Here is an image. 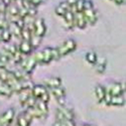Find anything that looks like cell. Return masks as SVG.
Wrapping results in <instances>:
<instances>
[{
    "mask_svg": "<svg viewBox=\"0 0 126 126\" xmlns=\"http://www.w3.org/2000/svg\"><path fill=\"white\" fill-rule=\"evenodd\" d=\"M125 104V99H124V94L122 95H116V96H111L110 99V104L109 106H118L121 107Z\"/></svg>",
    "mask_w": 126,
    "mask_h": 126,
    "instance_id": "17",
    "label": "cell"
},
{
    "mask_svg": "<svg viewBox=\"0 0 126 126\" xmlns=\"http://www.w3.org/2000/svg\"><path fill=\"white\" fill-rule=\"evenodd\" d=\"M106 94H107L106 87L100 85V84L95 87V96H96V98H97V100H98L99 103H102L103 102L105 96H106Z\"/></svg>",
    "mask_w": 126,
    "mask_h": 126,
    "instance_id": "16",
    "label": "cell"
},
{
    "mask_svg": "<svg viewBox=\"0 0 126 126\" xmlns=\"http://www.w3.org/2000/svg\"><path fill=\"white\" fill-rule=\"evenodd\" d=\"M15 110L13 108H9L0 115V126H9L14 120Z\"/></svg>",
    "mask_w": 126,
    "mask_h": 126,
    "instance_id": "6",
    "label": "cell"
},
{
    "mask_svg": "<svg viewBox=\"0 0 126 126\" xmlns=\"http://www.w3.org/2000/svg\"><path fill=\"white\" fill-rule=\"evenodd\" d=\"M45 86L47 89H51V88H55V87H59L62 86V79L60 77H50L45 80Z\"/></svg>",
    "mask_w": 126,
    "mask_h": 126,
    "instance_id": "12",
    "label": "cell"
},
{
    "mask_svg": "<svg viewBox=\"0 0 126 126\" xmlns=\"http://www.w3.org/2000/svg\"><path fill=\"white\" fill-rule=\"evenodd\" d=\"M32 31L33 34L39 37H44L47 32V25L43 18H36L32 22Z\"/></svg>",
    "mask_w": 126,
    "mask_h": 126,
    "instance_id": "4",
    "label": "cell"
},
{
    "mask_svg": "<svg viewBox=\"0 0 126 126\" xmlns=\"http://www.w3.org/2000/svg\"><path fill=\"white\" fill-rule=\"evenodd\" d=\"M31 96V90H22L19 93V101L21 106H23L24 103L26 102V100Z\"/></svg>",
    "mask_w": 126,
    "mask_h": 126,
    "instance_id": "24",
    "label": "cell"
},
{
    "mask_svg": "<svg viewBox=\"0 0 126 126\" xmlns=\"http://www.w3.org/2000/svg\"><path fill=\"white\" fill-rule=\"evenodd\" d=\"M74 23H75V27H79L80 29H84L86 28L87 21L85 19L83 12H76L75 13V19H74Z\"/></svg>",
    "mask_w": 126,
    "mask_h": 126,
    "instance_id": "10",
    "label": "cell"
},
{
    "mask_svg": "<svg viewBox=\"0 0 126 126\" xmlns=\"http://www.w3.org/2000/svg\"><path fill=\"white\" fill-rule=\"evenodd\" d=\"M86 60L87 62L89 63L90 65H95L97 63V60H98V57H97V54L94 51H89L86 54Z\"/></svg>",
    "mask_w": 126,
    "mask_h": 126,
    "instance_id": "25",
    "label": "cell"
},
{
    "mask_svg": "<svg viewBox=\"0 0 126 126\" xmlns=\"http://www.w3.org/2000/svg\"><path fill=\"white\" fill-rule=\"evenodd\" d=\"M65 20V24L67 26V28L69 29H73L75 27V23H74V19H75V13H73L72 11H67L65 13V15L63 16Z\"/></svg>",
    "mask_w": 126,
    "mask_h": 126,
    "instance_id": "14",
    "label": "cell"
},
{
    "mask_svg": "<svg viewBox=\"0 0 126 126\" xmlns=\"http://www.w3.org/2000/svg\"><path fill=\"white\" fill-rule=\"evenodd\" d=\"M95 69H96V72L98 74H103L106 70V66H107V61L105 58H98L97 60V63L95 65Z\"/></svg>",
    "mask_w": 126,
    "mask_h": 126,
    "instance_id": "19",
    "label": "cell"
},
{
    "mask_svg": "<svg viewBox=\"0 0 126 126\" xmlns=\"http://www.w3.org/2000/svg\"><path fill=\"white\" fill-rule=\"evenodd\" d=\"M47 91L48 90L45 85H33V87L31 88V95L36 99H39L41 95L45 94Z\"/></svg>",
    "mask_w": 126,
    "mask_h": 126,
    "instance_id": "13",
    "label": "cell"
},
{
    "mask_svg": "<svg viewBox=\"0 0 126 126\" xmlns=\"http://www.w3.org/2000/svg\"><path fill=\"white\" fill-rule=\"evenodd\" d=\"M75 8L77 12H82L84 9V0H77L75 4Z\"/></svg>",
    "mask_w": 126,
    "mask_h": 126,
    "instance_id": "28",
    "label": "cell"
},
{
    "mask_svg": "<svg viewBox=\"0 0 126 126\" xmlns=\"http://www.w3.org/2000/svg\"><path fill=\"white\" fill-rule=\"evenodd\" d=\"M60 110H61V112L63 113V115H64L65 119L74 120V118H75V113H74V111H73L72 108H70V107L67 106V104L64 105V106H61V107H60Z\"/></svg>",
    "mask_w": 126,
    "mask_h": 126,
    "instance_id": "18",
    "label": "cell"
},
{
    "mask_svg": "<svg viewBox=\"0 0 126 126\" xmlns=\"http://www.w3.org/2000/svg\"><path fill=\"white\" fill-rule=\"evenodd\" d=\"M41 39H43V37H39L37 35L32 34V36H31V39H30V44H31V46H32L33 48L36 47H38L40 45Z\"/></svg>",
    "mask_w": 126,
    "mask_h": 126,
    "instance_id": "27",
    "label": "cell"
},
{
    "mask_svg": "<svg viewBox=\"0 0 126 126\" xmlns=\"http://www.w3.org/2000/svg\"><path fill=\"white\" fill-rule=\"evenodd\" d=\"M82 126H95V125H94V124H84Z\"/></svg>",
    "mask_w": 126,
    "mask_h": 126,
    "instance_id": "37",
    "label": "cell"
},
{
    "mask_svg": "<svg viewBox=\"0 0 126 126\" xmlns=\"http://www.w3.org/2000/svg\"><path fill=\"white\" fill-rule=\"evenodd\" d=\"M76 48H77V43H76V40L73 38H69V39L65 40L59 47H57L58 52L61 58L68 56L69 54L74 51Z\"/></svg>",
    "mask_w": 126,
    "mask_h": 126,
    "instance_id": "2",
    "label": "cell"
},
{
    "mask_svg": "<svg viewBox=\"0 0 126 126\" xmlns=\"http://www.w3.org/2000/svg\"><path fill=\"white\" fill-rule=\"evenodd\" d=\"M39 112H41L44 115H47V112H48V107H47V103L41 101L39 99L36 100V103H35V106H34Z\"/></svg>",
    "mask_w": 126,
    "mask_h": 126,
    "instance_id": "22",
    "label": "cell"
},
{
    "mask_svg": "<svg viewBox=\"0 0 126 126\" xmlns=\"http://www.w3.org/2000/svg\"><path fill=\"white\" fill-rule=\"evenodd\" d=\"M66 2H67L70 6H73V5H75V4H76L77 0H66Z\"/></svg>",
    "mask_w": 126,
    "mask_h": 126,
    "instance_id": "35",
    "label": "cell"
},
{
    "mask_svg": "<svg viewBox=\"0 0 126 126\" xmlns=\"http://www.w3.org/2000/svg\"><path fill=\"white\" fill-rule=\"evenodd\" d=\"M90 8H94L93 2L90 1V0H84V9H90Z\"/></svg>",
    "mask_w": 126,
    "mask_h": 126,
    "instance_id": "32",
    "label": "cell"
},
{
    "mask_svg": "<svg viewBox=\"0 0 126 126\" xmlns=\"http://www.w3.org/2000/svg\"><path fill=\"white\" fill-rule=\"evenodd\" d=\"M32 49H33V47L31 46L30 41L22 40L18 46V50L21 52L23 56H29L31 52H32Z\"/></svg>",
    "mask_w": 126,
    "mask_h": 126,
    "instance_id": "11",
    "label": "cell"
},
{
    "mask_svg": "<svg viewBox=\"0 0 126 126\" xmlns=\"http://www.w3.org/2000/svg\"><path fill=\"white\" fill-rule=\"evenodd\" d=\"M106 92L110 94L111 96H116V95H122L125 93V86L124 84L119 82H114L108 85L106 87Z\"/></svg>",
    "mask_w": 126,
    "mask_h": 126,
    "instance_id": "5",
    "label": "cell"
},
{
    "mask_svg": "<svg viewBox=\"0 0 126 126\" xmlns=\"http://www.w3.org/2000/svg\"><path fill=\"white\" fill-rule=\"evenodd\" d=\"M11 38H12V34L8 28L1 29V41H3L5 44H8L9 41L11 40Z\"/></svg>",
    "mask_w": 126,
    "mask_h": 126,
    "instance_id": "23",
    "label": "cell"
},
{
    "mask_svg": "<svg viewBox=\"0 0 126 126\" xmlns=\"http://www.w3.org/2000/svg\"><path fill=\"white\" fill-rule=\"evenodd\" d=\"M83 14L85 16V19L87 21V24L90 25H95L97 20H98V15H97V11L94 8H90V9H84L83 10Z\"/></svg>",
    "mask_w": 126,
    "mask_h": 126,
    "instance_id": "7",
    "label": "cell"
},
{
    "mask_svg": "<svg viewBox=\"0 0 126 126\" xmlns=\"http://www.w3.org/2000/svg\"><path fill=\"white\" fill-rule=\"evenodd\" d=\"M59 5H60V6H62V7H63V8H64L65 10H67V11H69V10L71 9V6H70V5H69V4H68V3L66 2V1H64V2H62V3H60Z\"/></svg>",
    "mask_w": 126,
    "mask_h": 126,
    "instance_id": "34",
    "label": "cell"
},
{
    "mask_svg": "<svg viewBox=\"0 0 126 126\" xmlns=\"http://www.w3.org/2000/svg\"><path fill=\"white\" fill-rule=\"evenodd\" d=\"M49 92L48 91H47L45 94H43L41 95V97L39 98V100H41V101H44V102H46V103H48V101H49Z\"/></svg>",
    "mask_w": 126,
    "mask_h": 126,
    "instance_id": "31",
    "label": "cell"
},
{
    "mask_svg": "<svg viewBox=\"0 0 126 126\" xmlns=\"http://www.w3.org/2000/svg\"><path fill=\"white\" fill-rule=\"evenodd\" d=\"M55 12H56V14H57V15H59V16L63 17V16L65 15V13L67 12V10H65L64 8L62 7V6L58 5V6L56 7V9H55Z\"/></svg>",
    "mask_w": 126,
    "mask_h": 126,
    "instance_id": "29",
    "label": "cell"
},
{
    "mask_svg": "<svg viewBox=\"0 0 126 126\" xmlns=\"http://www.w3.org/2000/svg\"><path fill=\"white\" fill-rule=\"evenodd\" d=\"M51 94L54 95V97L56 99H59V98H64L66 97V90L64 89L63 86H59V87H55V88H51L49 89Z\"/></svg>",
    "mask_w": 126,
    "mask_h": 126,
    "instance_id": "20",
    "label": "cell"
},
{
    "mask_svg": "<svg viewBox=\"0 0 126 126\" xmlns=\"http://www.w3.org/2000/svg\"><path fill=\"white\" fill-rule=\"evenodd\" d=\"M7 28L9 29V31L11 32L12 35H14L15 37H20V35H21V28H20L19 26L16 25V23L14 22H8V26Z\"/></svg>",
    "mask_w": 126,
    "mask_h": 126,
    "instance_id": "21",
    "label": "cell"
},
{
    "mask_svg": "<svg viewBox=\"0 0 126 126\" xmlns=\"http://www.w3.org/2000/svg\"><path fill=\"white\" fill-rule=\"evenodd\" d=\"M13 94H14L13 90L7 83L0 81V96L5 97V98H10Z\"/></svg>",
    "mask_w": 126,
    "mask_h": 126,
    "instance_id": "9",
    "label": "cell"
},
{
    "mask_svg": "<svg viewBox=\"0 0 126 126\" xmlns=\"http://www.w3.org/2000/svg\"><path fill=\"white\" fill-rule=\"evenodd\" d=\"M112 1H113V0H112Z\"/></svg>",
    "mask_w": 126,
    "mask_h": 126,
    "instance_id": "39",
    "label": "cell"
},
{
    "mask_svg": "<svg viewBox=\"0 0 126 126\" xmlns=\"http://www.w3.org/2000/svg\"><path fill=\"white\" fill-rule=\"evenodd\" d=\"M59 122H60V121H59ZM60 125H61V126H76L74 120H68V119H66V120H64V121H61V122H60Z\"/></svg>",
    "mask_w": 126,
    "mask_h": 126,
    "instance_id": "30",
    "label": "cell"
},
{
    "mask_svg": "<svg viewBox=\"0 0 126 126\" xmlns=\"http://www.w3.org/2000/svg\"><path fill=\"white\" fill-rule=\"evenodd\" d=\"M113 1L115 2V4H116V5H122L125 0H113Z\"/></svg>",
    "mask_w": 126,
    "mask_h": 126,
    "instance_id": "36",
    "label": "cell"
},
{
    "mask_svg": "<svg viewBox=\"0 0 126 126\" xmlns=\"http://www.w3.org/2000/svg\"><path fill=\"white\" fill-rule=\"evenodd\" d=\"M19 67L20 69H21L22 71H24L25 73H27V74H31V73L33 72V70L35 69L36 67V62L34 60V58L32 56H26L22 59V61L19 63Z\"/></svg>",
    "mask_w": 126,
    "mask_h": 126,
    "instance_id": "3",
    "label": "cell"
},
{
    "mask_svg": "<svg viewBox=\"0 0 126 126\" xmlns=\"http://www.w3.org/2000/svg\"><path fill=\"white\" fill-rule=\"evenodd\" d=\"M11 58H12L11 55L6 52L5 50L0 52V69H2V70L6 69L7 65L11 62Z\"/></svg>",
    "mask_w": 126,
    "mask_h": 126,
    "instance_id": "15",
    "label": "cell"
},
{
    "mask_svg": "<svg viewBox=\"0 0 126 126\" xmlns=\"http://www.w3.org/2000/svg\"><path fill=\"white\" fill-rule=\"evenodd\" d=\"M32 57L34 58L36 64L38 65H47L49 63H51L52 61H59L61 59L57 47H46L43 50L37 51L35 54L32 55Z\"/></svg>",
    "mask_w": 126,
    "mask_h": 126,
    "instance_id": "1",
    "label": "cell"
},
{
    "mask_svg": "<svg viewBox=\"0 0 126 126\" xmlns=\"http://www.w3.org/2000/svg\"><path fill=\"white\" fill-rule=\"evenodd\" d=\"M28 1H29L31 4H32V5H34L35 7H37L38 5H40L41 3H43L45 0H28Z\"/></svg>",
    "mask_w": 126,
    "mask_h": 126,
    "instance_id": "33",
    "label": "cell"
},
{
    "mask_svg": "<svg viewBox=\"0 0 126 126\" xmlns=\"http://www.w3.org/2000/svg\"><path fill=\"white\" fill-rule=\"evenodd\" d=\"M3 50H5L6 52L10 54V55H11V57H12L14 54H16V52L18 51V47H16L15 45H7V46L4 47Z\"/></svg>",
    "mask_w": 126,
    "mask_h": 126,
    "instance_id": "26",
    "label": "cell"
},
{
    "mask_svg": "<svg viewBox=\"0 0 126 126\" xmlns=\"http://www.w3.org/2000/svg\"><path fill=\"white\" fill-rule=\"evenodd\" d=\"M0 43H1V29H0Z\"/></svg>",
    "mask_w": 126,
    "mask_h": 126,
    "instance_id": "38",
    "label": "cell"
},
{
    "mask_svg": "<svg viewBox=\"0 0 126 126\" xmlns=\"http://www.w3.org/2000/svg\"><path fill=\"white\" fill-rule=\"evenodd\" d=\"M31 121H32V117L25 110L23 113L19 114V116L16 119V124L17 126H30Z\"/></svg>",
    "mask_w": 126,
    "mask_h": 126,
    "instance_id": "8",
    "label": "cell"
}]
</instances>
